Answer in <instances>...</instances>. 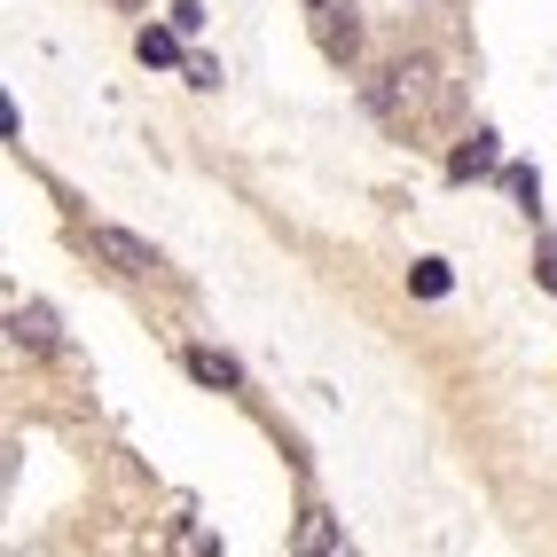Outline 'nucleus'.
Listing matches in <instances>:
<instances>
[{"mask_svg": "<svg viewBox=\"0 0 557 557\" xmlns=\"http://www.w3.org/2000/svg\"><path fill=\"white\" fill-rule=\"evenodd\" d=\"M432 79H440V71L417 55V63H393L385 71V87H377V110H385V119H400V110H424L432 102Z\"/></svg>", "mask_w": 557, "mask_h": 557, "instance_id": "obj_1", "label": "nucleus"}, {"mask_svg": "<svg viewBox=\"0 0 557 557\" xmlns=\"http://www.w3.org/2000/svg\"><path fill=\"white\" fill-rule=\"evenodd\" d=\"M95 251H102V259H110V268H119V275H158V268H165V259H158L150 244H141V236H126V228H110V220L95 228Z\"/></svg>", "mask_w": 557, "mask_h": 557, "instance_id": "obj_2", "label": "nucleus"}, {"mask_svg": "<svg viewBox=\"0 0 557 557\" xmlns=\"http://www.w3.org/2000/svg\"><path fill=\"white\" fill-rule=\"evenodd\" d=\"M330 549H338V518H330L322 503H307L299 527H290V557H330Z\"/></svg>", "mask_w": 557, "mask_h": 557, "instance_id": "obj_3", "label": "nucleus"}, {"mask_svg": "<svg viewBox=\"0 0 557 557\" xmlns=\"http://www.w3.org/2000/svg\"><path fill=\"white\" fill-rule=\"evenodd\" d=\"M189 377H197V385H212V393H244V361L212 354V346H189Z\"/></svg>", "mask_w": 557, "mask_h": 557, "instance_id": "obj_4", "label": "nucleus"}, {"mask_svg": "<svg viewBox=\"0 0 557 557\" xmlns=\"http://www.w3.org/2000/svg\"><path fill=\"white\" fill-rule=\"evenodd\" d=\"M16 346H32V354H55V346H63L55 307H16Z\"/></svg>", "mask_w": 557, "mask_h": 557, "instance_id": "obj_5", "label": "nucleus"}, {"mask_svg": "<svg viewBox=\"0 0 557 557\" xmlns=\"http://www.w3.org/2000/svg\"><path fill=\"white\" fill-rule=\"evenodd\" d=\"M448 173H456V181H479V173H495V134H471L463 150L448 158Z\"/></svg>", "mask_w": 557, "mask_h": 557, "instance_id": "obj_6", "label": "nucleus"}, {"mask_svg": "<svg viewBox=\"0 0 557 557\" xmlns=\"http://www.w3.org/2000/svg\"><path fill=\"white\" fill-rule=\"evenodd\" d=\"M408 290H417V299H448V259H417Z\"/></svg>", "mask_w": 557, "mask_h": 557, "instance_id": "obj_7", "label": "nucleus"}, {"mask_svg": "<svg viewBox=\"0 0 557 557\" xmlns=\"http://www.w3.org/2000/svg\"><path fill=\"white\" fill-rule=\"evenodd\" d=\"M134 55H141V63H158V71H165V63L181 55V40H173V32H158V24H150V32H141V40H134Z\"/></svg>", "mask_w": 557, "mask_h": 557, "instance_id": "obj_8", "label": "nucleus"}, {"mask_svg": "<svg viewBox=\"0 0 557 557\" xmlns=\"http://www.w3.org/2000/svg\"><path fill=\"white\" fill-rule=\"evenodd\" d=\"M510 197H518V205H527V212H534V197H542V181H534L527 165H510Z\"/></svg>", "mask_w": 557, "mask_h": 557, "instance_id": "obj_9", "label": "nucleus"}, {"mask_svg": "<svg viewBox=\"0 0 557 557\" xmlns=\"http://www.w3.org/2000/svg\"><path fill=\"white\" fill-rule=\"evenodd\" d=\"M189 87H220V63L212 55H189Z\"/></svg>", "mask_w": 557, "mask_h": 557, "instance_id": "obj_10", "label": "nucleus"}, {"mask_svg": "<svg viewBox=\"0 0 557 557\" xmlns=\"http://www.w3.org/2000/svg\"><path fill=\"white\" fill-rule=\"evenodd\" d=\"M542 283L557 290V244H542Z\"/></svg>", "mask_w": 557, "mask_h": 557, "instance_id": "obj_11", "label": "nucleus"}]
</instances>
